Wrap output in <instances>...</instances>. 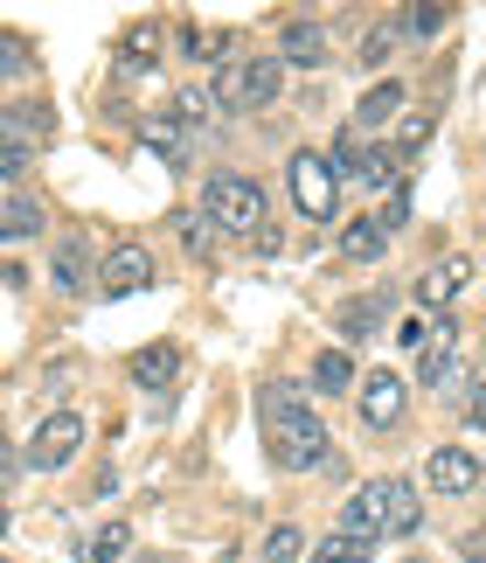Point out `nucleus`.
I'll return each instance as SVG.
<instances>
[{"mask_svg": "<svg viewBox=\"0 0 486 563\" xmlns=\"http://www.w3.org/2000/svg\"><path fill=\"white\" fill-rule=\"evenodd\" d=\"M257 410H264V452H272V466H285V473H313V466H334V439H327V424L313 418V404L299 397L292 383H272L257 397Z\"/></svg>", "mask_w": 486, "mask_h": 563, "instance_id": "nucleus-1", "label": "nucleus"}, {"mask_svg": "<svg viewBox=\"0 0 486 563\" xmlns=\"http://www.w3.org/2000/svg\"><path fill=\"white\" fill-rule=\"evenodd\" d=\"M424 529V501L410 481H368L355 501L341 508V536L355 543H383V536H417Z\"/></svg>", "mask_w": 486, "mask_h": 563, "instance_id": "nucleus-2", "label": "nucleus"}, {"mask_svg": "<svg viewBox=\"0 0 486 563\" xmlns=\"http://www.w3.org/2000/svg\"><path fill=\"white\" fill-rule=\"evenodd\" d=\"M202 223L230 230V236H257L264 230V188L243 181V175H216L202 188Z\"/></svg>", "mask_w": 486, "mask_h": 563, "instance_id": "nucleus-3", "label": "nucleus"}, {"mask_svg": "<svg viewBox=\"0 0 486 563\" xmlns=\"http://www.w3.org/2000/svg\"><path fill=\"white\" fill-rule=\"evenodd\" d=\"M285 84V63L278 56H243L230 70H216V104L223 112H257V104H272Z\"/></svg>", "mask_w": 486, "mask_h": 563, "instance_id": "nucleus-4", "label": "nucleus"}, {"mask_svg": "<svg viewBox=\"0 0 486 563\" xmlns=\"http://www.w3.org/2000/svg\"><path fill=\"white\" fill-rule=\"evenodd\" d=\"M285 175H292V202L313 216V223H334V209H341V181H334V167H327V154L299 146Z\"/></svg>", "mask_w": 486, "mask_h": 563, "instance_id": "nucleus-5", "label": "nucleus"}, {"mask_svg": "<svg viewBox=\"0 0 486 563\" xmlns=\"http://www.w3.org/2000/svg\"><path fill=\"white\" fill-rule=\"evenodd\" d=\"M77 445H84V418H77V410H49V418L35 424V439H29V466L56 473V466L77 460Z\"/></svg>", "mask_w": 486, "mask_h": 563, "instance_id": "nucleus-6", "label": "nucleus"}, {"mask_svg": "<svg viewBox=\"0 0 486 563\" xmlns=\"http://www.w3.org/2000/svg\"><path fill=\"white\" fill-rule=\"evenodd\" d=\"M91 278H98V292H104V299H132V292H146V286H153V251H146V244H119Z\"/></svg>", "mask_w": 486, "mask_h": 563, "instance_id": "nucleus-7", "label": "nucleus"}, {"mask_svg": "<svg viewBox=\"0 0 486 563\" xmlns=\"http://www.w3.org/2000/svg\"><path fill=\"white\" fill-rule=\"evenodd\" d=\"M404 376H389V369H375V376H362V424H375V431H389V424H404Z\"/></svg>", "mask_w": 486, "mask_h": 563, "instance_id": "nucleus-8", "label": "nucleus"}, {"mask_svg": "<svg viewBox=\"0 0 486 563\" xmlns=\"http://www.w3.org/2000/svg\"><path fill=\"white\" fill-rule=\"evenodd\" d=\"M424 481L438 494H473L479 487V460H473V445H438L431 460H424Z\"/></svg>", "mask_w": 486, "mask_h": 563, "instance_id": "nucleus-9", "label": "nucleus"}, {"mask_svg": "<svg viewBox=\"0 0 486 563\" xmlns=\"http://www.w3.org/2000/svg\"><path fill=\"white\" fill-rule=\"evenodd\" d=\"M49 125H56L49 104H42V98H21V104H8V112H0V140H8V146H29V154H35V146L49 140Z\"/></svg>", "mask_w": 486, "mask_h": 563, "instance_id": "nucleus-10", "label": "nucleus"}, {"mask_svg": "<svg viewBox=\"0 0 486 563\" xmlns=\"http://www.w3.org/2000/svg\"><path fill=\"white\" fill-rule=\"evenodd\" d=\"M278 63L327 70V29H320V21H285V29H278Z\"/></svg>", "mask_w": 486, "mask_h": 563, "instance_id": "nucleus-11", "label": "nucleus"}, {"mask_svg": "<svg viewBox=\"0 0 486 563\" xmlns=\"http://www.w3.org/2000/svg\"><path fill=\"white\" fill-rule=\"evenodd\" d=\"M417 376H424L431 389H466L473 376H459V355H452V328H445V320H438V334H424V355H417Z\"/></svg>", "mask_w": 486, "mask_h": 563, "instance_id": "nucleus-12", "label": "nucleus"}, {"mask_svg": "<svg viewBox=\"0 0 486 563\" xmlns=\"http://www.w3.org/2000/svg\"><path fill=\"white\" fill-rule=\"evenodd\" d=\"M49 278H56L63 292H91V251H84V236H63V244H56Z\"/></svg>", "mask_w": 486, "mask_h": 563, "instance_id": "nucleus-13", "label": "nucleus"}, {"mask_svg": "<svg viewBox=\"0 0 486 563\" xmlns=\"http://www.w3.org/2000/svg\"><path fill=\"white\" fill-rule=\"evenodd\" d=\"M174 376H181V349H167V341H153V349L132 355V383L140 389H167Z\"/></svg>", "mask_w": 486, "mask_h": 563, "instance_id": "nucleus-14", "label": "nucleus"}, {"mask_svg": "<svg viewBox=\"0 0 486 563\" xmlns=\"http://www.w3.org/2000/svg\"><path fill=\"white\" fill-rule=\"evenodd\" d=\"M396 112H404V84H396V77H383L375 91H362V104H355V125H389Z\"/></svg>", "mask_w": 486, "mask_h": 563, "instance_id": "nucleus-15", "label": "nucleus"}, {"mask_svg": "<svg viewBox=\"0 0 486 563\" xmlns=\"http://www.w3.org/2000/svg\"><path fill=\"white\" fill-rule=\"evenodd\" d=\"M466 278H473V257H445V265H438L424 286H417V299H424V307H445V299L466 286Z\"/></svg>", "mask_w": 486, "mask_h": 563, "instance_id": "nucleus-16", "label": "nucleus"}, {"mask_svg": "<svg viewBox=\"0 0 486 563\" xmlns=\"http://www.w3.org/2000/svg\"><path fill=\"white\" fill-rule=\"evenodd\" d=\"M383 244H389V236H383V223H375V216H355V223L341 230V251L355 257V265H375V257H383Z\"/></svg>", "mask_w": 486, "mask_h": 563, "instance_id": "nucleus-17", "label": "nucleus"}, {"mask_svg": "<svg viewBox=\"0 0 486 563\" xmlns=\"http://www.w3.org/2000/svg\"><path fill=\"white\" fill-rule=\"evenodd\" d=\"M355 383V362H347V349H320L313 355V389H327V397H334V389H347Z\"/></svg>", "mask_w": 486, "mask_h": 563, "instance_id": "nucleus-18", "label": "nucleus"}, {"mask_svg": "<svg viewBox=\"0 0 486 563\" xmlns=\"http://www.w3.org/2000/svg\"><path fill=\"white\" fill-rule=\"evenodd\" d=\"M132 550V529L125 522H104L98 536H84V563H119Z\"/></svg>", "mask_w": 486, "mask_h": 563, "instance_id": "nucleus-19", "label": "nucleus"}, {"mask_svg": "<svg viewBox=\"0 0 486 563\" xmlns=\"http://www.w3.org/2000/svg\"><path fill=\"white\" fill-rule=\"evenodd\" d=\"M0 236H8V244H21V236H42V209H35V202H8V209H0Z\"/></svg>", "mask_w": 486, "mask_h": 563, "instance_id": "nucleus-20", "label": "nucleus"}, {"mask_svg": "<svg viewBox=\"0 0 486 563\" xmlns=\"http://www.w3.org/2000/svg\"><path fill=\"white\" fill-rule=\"evenodd\" d=\"M375 543H355V536H327V543L313 550V563H368Z\"/></svg>", "mask_w": 486, "mask_h": 563, "instance_id": "nucleus-21", "label": "nucleus"}, {"mask_svg": "<svg viewBox=\"0 0 486 563\" xmlns=\"http://www.w3.org/2000/svg\"><path fill=\"white\" fill-rule=\"evenodd\" d=\"M153 56H161V29H153V21H140V29L125 35V63H132V70H146Z\"/></svg>", "mask_w": 486, "mask_h": 563, "instance_id": "nucleus-22", "label": "nucleus"}, {"mask_svg": "<svg viewBox=\"0 0 486 563\" xmlns=\"http://www.w3.org/2000/svg\"><path fill=\"white\" fill-rule=\"evenodd\" d=\"M29 42H21V35H0V77H29Z\"/></svg>", "mask_w": 486, "mask_h": 563, "instance_id": "nucleus-23", "label": "nucleus"}, {"mask_svg": "<svg viewBox=\"0 0 486 563\" xmlns=\"http://www.w3.org/2000/svg\"><path fill=\"white\" fill-rule=\"evenodd\" d=\"M445 21H452V8H438V0H417V8H410V35H438Z\"/></svg>", "mask_w": 486, "mask_h": 563, "instance_id": "nucleus-24", "label": "nucleus"}, {"mask_svg": "<svg viewBox=\"0 0 486 563\" xmlns=\"http://www.w3.org/2000/svg\"><path fill=\"white\" fill-rule=\"evenodd\" d=\"M306 543H299V529H272V536H264V563H292Z\"/></svg>", "mask_w": 486, "mask_h": 563, "instance_id": "nucleus-25", "label": "nucleus"}, {"mask_svg": "<svg viewBox=\"0 0 486 563\" xmlns=\"http://www.w3.org/2000/svg\"><path fill=\"white\" fill-rule=\"evenodd\" d=\"M389 49H396V29H368V42H362V63H368V70H383V63H389Z\"/></svg>", "mask_w": 486, "mask_h": 563, "instance_id": "nucleus-26", "label": "nucleus"}, {"mask_svg": "<svg viewBox=\"0 0 486 563\" xmlns=\"http://www.w3.org/2000/svg\"><path fill=\"white\" fill-rule=\"evenodd\" d=\"M29 146H8V140H0V181H21V175H29Z\"/></svg>", "mask_w": 486, "mask_h": 563, "instance_id": "nucleus-27", "label": "nucleus"}, {"mask_svg": "<svg viewBox=\"0 0 486 563\" xmlns=\"http://www.w3.org/2000/svg\"><path fill=\"white\" fill-rule=\"evenodd\" d=\"M174 230H181V244H188L195 257L209 251V223H202V216H174Z\"/></svg>", "mask_w": 486, "mask_h": 563, "instance_id": "nucleus-28", "label": "nucleus"}, {"mask_svg": "<svg viewBox=\"0 0 486 563\" xmlns=\"http://www.w3.org/2000/svg\"><path fill=\"white\" fill-rule=\"evenodd\" d=\"M174 119H181V125H202L209 119V98L202 91H181V98H174Z\"/></svg>", "mask_w": 486, "mask_h": 563, "instance_id": "nucleus-29", "label": "nucleus"}, {"mask_svg": "<svg viewBox=\"0 0 486 563\" xmlns=\"http://www.w3.org/2000/svg\"><path fill=\"white\" fill-rule=\"evenodd\" d=\"M424 140H431V119H404V154H417Z\"/></svg>", "mask_w": 486, "mask_h": 563, "instance_id": "nucleus-30", "label": "nucleus"}, {"mask_svg": "<svg viewBox=\"0 0 486 563\" xmlns=\"http://www.w3.org/2000/svg\"><path fill=\"white\" fill-rule=\"evenodd\" d=\"M424 334H431L424 320H404V328H396V341H404V349H424Z\"/></svg>", "mask_w": 486, "mask_h": 563, "instance_id": "nucleus-31", "label": "nucleus"}, {"mask_svg": "<svg viewBox=\"0 0 486 563\" xmlns=\"http://www.w3.org/2000/svg\"><path fill=\"white\" fill-rule=\"evenodd\" d=\"M146 146H161V154H174L181 140H174V125H146Z\"/></svg>", "mask_w": 486, "mask_h": 563, "instance_id": "nucleus-32", "label": "nucleus"}, {"mask_svg": "<svg viewBox=\"0 0 486 563\" xmlns=\"http://www.w3.org/2000/svg\"><path fill=\"white\" fill-rule=\"evenodd\" d=\"M8 473H14V452H8V445H0V481H8Z\"/></svg>", "mask_w": 486, "mask_h": 563, "instance_id": "nucleus-33", "label": "nucleus"}, {"mask_svg": "<svg viewBox=\"0 0 486 563\" xmlns=\"http://www.w3.org/2000/svg\"><path fill=\"white\" fill-rule=\"evenodd\" d=\"M0 536H8V501H0Z\"/></svg>", "mask_w": 486, "mask_h": 563, "instance_id": "nucleus-34", "label": "nucleus"}, {"mask_svg": "<svg viewBox=\"0 0 486 563\" xmlns=\"http://www.w3.org/2000/svg\"><path fill=\"white\" fill-rule=\"evenodd\" d=\"M404 563H424V556H404Z\"/></svg>", "mask_w": 486, "mask_h": 563, "instance_id": "nucleus-35", "label": "nucleus"}, {"mask_svg": "<svg viewBox=\"0 0 486 563\" xmlns=\"http://www.w3.org/2000/svg\"><path fill=\"white\" fill-rule=\"evenodd\" d=\"M0 563H8V556H0Z\"/></svg>", "mask_w": 486, "mask_h": 563, "instance_id": "nucleus-36", "label": "nucleus"}]
</instances>
